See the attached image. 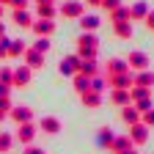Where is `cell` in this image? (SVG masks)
Returning a JSON list of instances; mask_svg holds the SVG:
<instances>
[{"mask_svg": "<svg viewBox=\"0 0 154 154\" xmlns=\"http://www.w3.org/2000/svg\"><path fill=\"white\" fill-rule=\"evenodd\" d=\"M96 50H99V38H96V33H80V38H77V55L83 58H96Z\"/></svg>", "mask_w": 154, "mask_h": 154, "instance_id": "6da1fadb", "label": "cell"}, {"mask_svg": "<svg viewBox=\"0 0 154 154\" xmlns=\"http://www.w3.org/2000/svg\"><path fill=\"white\" fill-rule=\"evenodd\" d=\"M127 66H129V72H143V69H149L151 63H149V55H146V52L132 50V52L127 55Z\"/></svg>", "mask_w": 154, "mask_h": 154, "instance_id": "7a4b0ae2", "label": "cell"}, {"mask_svg": "<svg viewBox=\"0 0 154 154\" xmlns=\"http://www.w3.org/2000/svg\"><path fill=\"white\" fill-rule=\"evenodd\" d=\"M58 72H61L63 77H74L77 72H80V55H63L61 63H58Z\"/></svg>", "mask_w": 154, "mask_h": 154, "instance_id": "3957f363", "label": "cell"}, {"mask_svg": "<svg viewBox=\"0 0 154 154\" xmlns=\"http://www.w3.org/2000/svg\"><path fill=\"white\" fill-rule=\"evenodd\" d=\"M83 11H85V3H83V0H66V3L61 6V14L66 19H80Z\"/></svg>", "mask_w": 154, "mask_h": 154, "instance_id": "277c9868", "label": "cell"}, {"mask_svg": "<svg viewBox=\"0 0 154 154\" xmlns=\"http://www.w3.org/2000/svg\"><path fill=\"white\" fill-rule=\"evenodd\" d=\"M22 63H25L28 69H42V66H44V55L36 52L33 47H28V50L22 52Z\"/></svg>", "mask_w": 154, "mask_h": 154, "instance_id": "5b68a950", "label": "cell"}, {"mask_svg": "<svg viewBox=\"0 0 154 154\" xmlns=\"http://www.w3.org/2000/svg\"><path fill=\"white\" fill-rule=\"evenodd\" d=\"M132 85H138V88H149L154 85V72L151 69H143V72H132Z\"/></svg>", "mask_w": 154, "mask_h": 154, "instance_id": "8992f818", "label": "cell"}, {"mask_svg": "<svg viewBox=\"0 0 154 154\" xmlns=\"http://www.w3.org/2000/svg\"><path fill=\"white\" fill-rule=\"evenodd\" d=\"M110 88H132V72H124V74H113V77H105Z\"/></svg>", "mask_w": 154, "mask_h": 154, "instance_id": "52a82bcc", "label": "cell"}, {"mask_svg": "<svg viewBox=\"0 0 154 154\" xmlns=\"http://www.w3.org/2000/svg\"><path fill=\"white\" fill-rule=\"evenodd\" d=\"M110 102L116 107H127V105H132V96L127 88H110Z\"/></svg>", "mask_w": 154, "mask_h": 154, "instance_id": "ba28073f", "label": "cell"}, {"mask_svg": "<svg viewBox=\"0 0 154 154\" xmlns=\"http://www.w3.org/2000/svg\"><path fill=\"white\" fill-rule=\"evenodd\" d=\"M146 138H149V127L146 124H132L129 127V140H132V146L146 143Z\"/></svg>", "mask_w": 154, "mask_h": 154, "instance_id": "9c48e42d", "label": "cell"}, {"mask_svg": "<svg viewBox=\"0 0 154 154\" xmlns=\"http://www.w3.org/2000/svg\"><path fill=\"white\" fill-rule=\"evenodd\" d=\"M30 72H33V69H28L25 63H22V66H17V69H14V83H11V88H22V85H28V83H30V77H33Z\"/></svg>", "mask_w": 154, "mask_h": 154, "instance_id": "30bf717a", "label": "cell"}, {"mask_svg": "<svg viewBox=\"0 0 154 154\" xmlns=\"http://www.w3.org/2000/svg\"><path fill=\"white\" fill-rule=\"evenodd\" d=\"M124 72H129V66H127V61H124V58H110V61H107V66H105V77L124 74Z\"/></svg>", "mask_w": 154, "mask_h": 154, "instance_id": "8fae6325", "label": "cell"}, {"mask_svg": "<svg viewBox=\"0 0 154 154\" xmlns=\"http://www.w3.org/2000/svg\"><path fill=\"white\" fill-rule=\"evenodd\" d=\"M33 138H36V127H33V124H19V127H17V140H19V143L30 146Z\"/></svg>", "mask_w": 154, "mask_h": 154, "instance_id": "7c38bea8", "label": "cell"}, {"mask_svg": "<svg viewBox=\"0 0 154 154\" xmlns=\"http://www.w3.org/2000/svg\"><path fill=\"white\" fill-rule=\"evenodd\" d=\"M38 129H42L44 135H58L61 132V121H58L55 116H44V119L38 121Z\"/></svg>", "mask_w": 154, "mask_h": 154, "instance_id": "4fadbf2b", "label": "cell"}, {"mask_svg": "<svg viewBox=\"0 0 154 154\" xmlns=\"http://www.w3.org/2000/svg\"><path fill=\"white\" fill-rule=\"evenodd\" d=\"M80 99H83V105L88 107V110H96V107H102V94L99 91H85V94H80Z\"/></svg>", "mask_w": 154, "mask_h": 154, "instance_id": "5bb4252c", "label": "cell"}, {"mask_svg": "<svg viewBox=\"0 0 154 154\" xmlns=\"http://www.w3.org/2000/svg\"><path fill=\"white\" fill-rule=\"evenodd\" d=\"M121 121H124L127 127H132V124H140V110L135 107V105L121 107Z\"/></svg>", "mask_w": 154, "mask_h": 154, "instance_id": "9a60e30c", "label": "cell"}, {"mask_svg": "<svg viewBox=\"0 0 154 154\" xmlns=\"http://www.w3.org/2000/svg\"><path fill=\"white\" fill-rule=\"evenodd\" d=\"M8 116H11L17 124H30V121H33V110H30V107H11Z\"/></svg>", "mask_w": 154, "mask_h": 154, "instance_id": "2e32d148", "label": "cell"}, {"mask_svg": "<svg viewBox=\"0 0 154 154\" xmlns=\"http://www.w3.org/2000/svg\"><path fill=\"white\" fill-rule=\"evenodd\" d=\"M99 22H102V19L96 17V14H83V17H80V28H83V33H96Z\"/></svg>", "mask_w": 154, "mask_h": 154, "instance_id": "e0dca14e", "label": "cell"}, {"mask_svg": "<svg viewBox=\"0 0 154 154\" xmlns=\"http://www.w3.org/2000/svg\"><path fill=\"white\" fill-rule=\"evenodd\" d=\"M52 30H55V22H52V19H36V22H33V33L36 36H52Z\"/></svg>", "mask_w": 154, "mask_h": 154, "instance_id": "ac0fdd59", "label": "cell"}, {"mask_svg": "<svg viewBox=\"0 0 154 154\" xmlns=\"http://www.w3.org/2000/svg\"><path fill=\"white\" fill-rule=\"evenodd\" d=\"M14 22H17L19 28H33L36 19L30 17V11H28V8H14Z\"/></svg>", "mask_w": 154, "mask_h": 154, "instance_id": "d6986e66", "label": "cell"}, {"mask_svg": "<svg viewBox=\"0 0 154 154\" xmlns=\"http://www.w3.org/2000/svg\"><path fill=\"white\" fill-rule=\"evenodd\" d=\"M80 74H85V77H96L99 74V63H96V58H80Z\"/></svg>", "mask_w": 154, "mask_h": 154, "instance_id": "ffe728a7", "label": "cell"}, {"mask_svg": "<svg viewBox=\"0 0 154 154\" xmlns=\"http://www.w3.org/2000/svg\"><path fill=\"white\" fill-rule=\"evenodd\" d=\"M110 22H113V25H116V22H132V11H129L127 6L113 8V11H110Z\"/></svg>", "mask_w": 154, "mask_h": 154, "instance_id": "44dd1931", "label": "cell"}, {"mask_svg": "<svg viewBox=\"0 0 154 154\" xmlns=\"http://www.w3.org/2000/svg\"><path fill=\"white\" fill-rule=\"evenodd\" d=\"M129 11H132V22H143V19H146V14H149L151 8H149V3H143V0H140V3H135Z\"/></svg>", "mask_w": 154, "mask_h": 154, "instance_id": "7402d4cb", "label": "cell"}, {"mask_svg": "<svg viewBox=\"0 0 154 154\" xmlns=\"http://www.w3.org/2000/svg\"><path fill=\"white\" fill-rule=\"evenodd\" d=\"M127 149H132V140H129V135L113 138V143H110V151H113V154H119V151H127Z\"/></svg>", "mask_w": 154, "mask_h": 154, "instance_id": "603a6c76", "label": "cell"}, {"mask_svg": "<svg viewBox=\"0 0 154 154\" xmlns=\"http://www.w3.org/2000/svg\"><path fill=\"white\" fill-rule=\"evenodd\" d=\"M25 50H28V44L22 42V38H14V42H8V58H22Z\"/></svg>", "mask_w": 154, "mask_h": 154, "instance_id": "cb8c5ba5", "label": "cell"}, {"mask_svg": "<svg viewBox=\"0 0 154 154\" xmlns=\"http://www.w3.org/2000/svg\"><path fill=\"white\" fill-rule=\"evenodd\" d=\"M72 80H74V91H77V94H85V91L91 88V77H85V74H80V72H77Z\"/></svg>", "mask_w": 154, "mask_h": 154, "instance_id": "d4e9b609", "label": "cell"}, {"mask_svg": "<svg viewBox=\"0 0 154 154\" xmlns=\"http://www.w3.org/2000/svg\"><path fill=\"white\" fill-rule=\"evenodd\" d=\"M36 14H38V19H55V6L52 3H38L36 6Z\"/></svg>", "mask_w": 154, "mask_h": 154, "instance_id": "484cf974", "label": "cell"}, {"mask_svg": "<svg viewBox=\"0 0 154 154\" xmlns=\"http://www.w3.org/2000/svg\"><path fill=\"white\" fill-rule=\"evenodd\" d=\"M113 33L119 38H132V22H116L113 25Z\"/></svg>", "mask_w": 154, "mask_h": 154, "instance_id": "4316f807", "label": "cell"}, {"mask_svg": "<svg viewBox=\"0 0 154 154\" xmlns=\"http://www.w3.org/2000/svg\"><path fill=\"white\" fill-rule=\"evenodd\" d=\"M113 138H116V135H113V129H110V127H102V129H99V135H96V140H99V146H105V149H110Z\"/></svg>", "mask_w": 154, "mask_h": 154, "instance_id": "83f0119b", "label": "cell"}, {"mask_svg": "<svg viewBox=\"0 0 154 154\" xmlns=\"http://www.w3.org/2000/svg\"><path fill=\"white\" fill-rule=\"evenodd\" d=\"M129 96H132V102H140V99H149L151 91H149V88H138V85H132V88H129Z\"/></svg>", "mask_w": 154, "mask_h": 154, "instance_id": "f1b7e54d", "label": "cell"}, {"mask_svg": "<svg viewBox=\"0 0 154 154\" xmlns=\"http://www.w3.org/2000/svg\"><path fill=\"white\" fill-rule=\"evenodd\" d=\"M50 47H52V44H50V38H47V36H38L36 42H33V50H36V52H42V55H47Z\"/></svg>", "mask_w": 154, "mask_h": 154, "instance_id": "f546056e", "label": "cell"}, {"mask_svg": "<svg viewBox=\"0 0 154 154\" xmlns=\"http://www.w3.org/2000/svg\"><path fill=\"white\" fill-rule=\"evenodd\" d=\"M105 88H107V80H105V77H99V74L91 77V88H88V91H99V94H102Z\"/></svg>", "mask_w": 154, "mask_h": 154, "instance_id": "4dcf8cb0", "label": "cell"}, {"mask_svg": "<svg viewBox=\"0 0 154 154\" xmlns=\"http://www.w3.org/2000/svg\"><path fill=\"white\" fill-rule=\"evenodd\" d=\"M11 146H14V138H11V135L8 132H0V151H11Z\"/></svg>", "mask_w": 154, "mask_h": 154, "instance_id": "1f68e13d", "label": "cell"}, {"mask_svg": "<svg viewBox=\"0 0 154 154\" xmlns=\"http://www.w3.org/2000/svg\"><path fill=\"white\" fill-rule=\"evenodd\" d=\"M0 83L11 85V83H14V69H8V66H3V69H0Z\"/></svg>", "mask_w": 154, "mask_h": 154, "instance_id": "d6a6232c", "label": "cell"}, {"mask_svg": "<svg viewBox=\"0 0 154 154\" xmlns=\"http://www.w3.org/2000/svg\"><path fill=\"white\" fill-rule=\"evenodd\" d=\"M8 113H11V102H8V96H3L0 99V121L8 119Z\"/></svg>", "mask_w": 154, "mask_h": 154, "instance_id": "836d02e7", "label": "cell"}, {"mask_svg": "<svg viewBox=\"0 0 154 154\" xmlns=\"http://www.w3.org/2000/svg\"><path fill=\"white\" fill-rule=\"evenodd\" d=\"M140 124H146V127H154V107L140 113Z\"/></svg>", "mask_w": 154, "mask_h": 154, "instance_id": "e575fe53", "label": "cell"}, {"mask_svg": "<svg viewBox=\"0 0 154 154\" xmlns=\"http://www.w3.org/2000/svg\"><path fill=\"white\" fill-rule=\"evenodd\" d=\"M8 42H11V38L0 36V58H8Z\"/></svg>", "mask_w": 154, "mask_h": 154, "instance_id": "d590c367", "label": "cell"}, {"mask_svg": "<svg viewBox=\"0 0 154 154\" xmlns=\"http://www.w3.org/2000/svg\"><path fill=\"white\" fill-rule=\"evenodd\" d=\"M121 6V0H102V8L105 11H113V8H119Z\"/></svg>", "mask_w": 154, "mask_h": 154, "instance_id": "8d00e7d4", "label": "cell"}, {"mask_svg": "<svg viewBox=\"0 0 154 154\" xmlns=\"http://www.w3.org/2000/svg\"><path fill=\"white\" fill-rule=\"evenodd\" d=\"M14 8H28V0H8Z\"/></svg>", "mask_w": 154, "mask_h": 154, "instance_id": "74e56055", "label": "cell"}, {"mask_svg": "<svg viewBox=\"0 0 154 154\" xmlns=\"http://www.w3.org/2000/svg\"><path fill=\"white\" fill-rule=\"evenodd\" d=\"M11 94V85H6V83H0V99H3V96H8Z\"/></svg>", "mask_w": 154, "mask_h": 154, "instance_id": "f35d334b", "label": "cell"}, {"mask_svg": "<svg viewBox=\"0 0 154 154\" xmlns=\"http://www.w3.org/2000/svg\"><path fill=\"white\" fill-rule=\"evenodd\" d=\"M143 22H146V25L154 30V11H149V14H146V19H143Z\"/></svg>", "mask_w": 154, "mask_h": 154, "instance_id": "ab89813d", "label": "cell"}, {"mask_svg": "<svg viewBox=\"0 0 154 154\" xmlns=\"http://www.w3.org/2000/svg\"><path fill=\"white\" fill-rule=\"evenodd\" d=\"M25 154H44V149H36V146H28V151Z\"/></svg>", "mask_w": 154, "mask_h": 154, "instance_id": "60d3db41", "label": "cell"}, {"mask_svg": "<svg viewBox=\"0 0 154 154\" xmlns=\"http://www.w3.org/2000/svg\"><path fill=\"white\" fill-rule=\"evenodd\" d=\"M83 3H88V6H102V0H83Z\"/></svg>", "mask_w": 154, "mask_h": 154, "instance_id": "b9f144b4", "label": "cell"}, {"mask_svg": "<svg viewBox=\"0 0 154 154\" xmlns=\"http://www.w3.org/2000/svg\"><path fill=\"white\" fill-rule=\"evenodd\" d=\"M119 154H138V151H135V146H132V149H127V151H119Z\"/></svg>", "mask_w": 154, "mask_h": 154, "instance_id": "7bdbcfd3", "label": "cell"}, {"mask_svg": "<svg viewBox=\"0 0 154 154\" xmlns=\"http://www.w3.org/2000/svg\"><path fill=\"white\" fill-rule=\"evenodd\" d=\"M0 36H6V25H3V19H0Z\"/></svg>", "mask_w": 154, "mask_h": 154, "instance_id": "ee69618b", "label": "cell"}, {"mask_svg": "<svg viewBox=\"0 0 154 154\" xmlns=\"http://www.w3.org/2000/svg\"><path fill=\"white\" fill-rule=\"evenodd\" d=\"M0 19H3V6H0Z\"/></svg>", "mask_w": 154, "mask_h": 154, "instance_id": "f6af8a7d", "label": "cell"}, {"mask_svg": "<svg viewBox=\"0 0 154 154\" xmlns=\"http://www.w3.org/2000/svg\"><path fill=\"white\" fill-rule=\"evenodd\" d=\"M3 3H8V0H0V6H3Z\"/></svg>", "mask_w": 154, "mask_h": 154, "instance_id": "bcb514c9", "label": "cell"}]
</instances>
